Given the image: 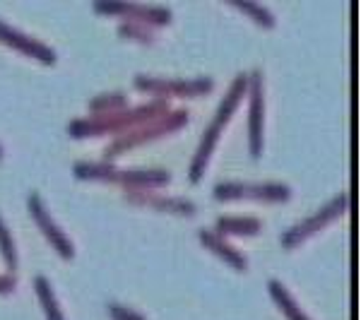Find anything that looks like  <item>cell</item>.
Returning <instances> with one entry per match:
<instances>
[{"instance_id":"6da1fadb","label":"cell","mask_w":361,"mask_h":320,"mask_svg":"<svg viewBox=\"0 0 361 320\" xmlns=\"http://www.w3.org/2000/svg\"><path fill=\"white\" fill-rule=\"evenodd\" d=\"M32 207H34V214H37V217H39V222H42V224L46 226V231H49V236L54 238V241L58 243V248H61V253H66V255L73 253V251H70V246L66 243V238H63L61 234H58V229H56L54 224L49 222V217H46V214H44V209L39 207V200H37V197H32Z\"/></svg>"},{"instance_id":"7a4b0ae2","label":"cell","mask_w":361,"mask_h":320,"mask_svg":"<svg viewBox=\"0 0 361 320\" xmlns=\"http://www.w3.org/2000/svg\"><path fill=\"white\" fill-rule=\"evenodd\" d=\"M0 34H3V37H13V39H10V42H15L17 46H22V49L32 51V54L46 56V61H49V63L54 61V54H51V51H46V49H42V46H37V44H32V42H27V39H25V42H22V37H17V34H13L8 27H3V25H0Z\"/></svg>"},{"instance_id":"3957f363","label":"cell","mask_w":361,"mask_h":320,"mask_svg":"<svg viewBox=\"0 0 361 320\" xmlns=\"http://www.w3.org/2000/svg\"><path fill=\"white\" fill-rule=\"evenodd\" d=\"M270 289H272V294H275V296H277V299H279V301H282V304H284V306H287L289 316H294L296 320H306V318H301V316H299V313H296V306H292V304H289V299H287V296H284V292H282V287H279V284H275V282H270Z\"/></svg>"},{"instance_id":"277c9868","label":"cell","mask_w":361,"mask_h":320,"mask_svg":"<svg viewBox=\"0 0 361 320\" xmlns=\"http://www.w3.org/2000/svg\"><path fill=\"white\" fill-rule=\"evenodd\" d=\"M37 287H39V294H42V299H46V306H49L51 318L58 320L56 318V304H54V299H51V292H49V284H46V279H37Z\"/></svg>"},{"instance_id":"5b68a950","label":"cell","mask_w":361,"mask_h":320,"mask_svg":"<svg viewBox=\"0 0 361 320\" xmlns=\"http://www.w3.org/2000/svg\"><path fill=\"white\" fill-rule=\"evenodd\" d=\"M0 241H3V246H5V253H8L10 263H15V258H13V246H10V241H8V234H5V229H3V226H0Z\"/></svg>"},{"instance_id":"8992f818","label":"cell","mask_w":361,"mask_h":320,"mask_svg":"<svg viewBox=\"0 0 361 320\" xmlns=\"http://www.w3.org/2000/svg\"><path fill=\"white\" fill-rule=\"evenodd\" d=\"M114 308V316L116 318H121V320H142V318H137V316H133V313H128V311H123V308H116V306H111Z\"/></svg>"}]
</instances>
